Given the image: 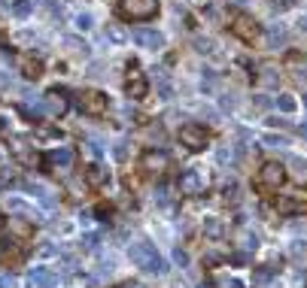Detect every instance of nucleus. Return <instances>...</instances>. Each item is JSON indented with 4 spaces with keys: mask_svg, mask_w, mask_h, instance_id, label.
I'll return each instance as SVG.
<instances>
[{
    "mask_svg": "<svg viewBox=\"0 0 307 288\" xmlns=\"http://www.w3.org/2000/svg\"><path fill=\"white\" fill-rule=\"evenodd\" d=\"M131 261H134L140 270H146V273H161L165 270V261L161 255L152 249V243H146V240H137L134 246H131Z\"/></svg>",
    "mask_w": 307,
    "mask_h": 288,
    "instance_id": "f257e3e1",
    "label": "nucleus"
},
{
    "mask_svg": "<svg viewBox=\"0 0 307 288\" xmlns=\"http://www.w3.org/2000/svg\"><path fill=\"white\" fill-rule=\"evenodd\" d=\"M158 12V0H119V15L125 22H146Z\"/></svg>",
    "mask_w": 307,
    "mask_h": 288,
    "instance_id": "f03ea898",
    "label": "nucleus"
},
{
    "mask_svg": "<svg viewBox=\"0 0 307 288\" xmlns=\"http://www.w3.org/2000/svg\"><path fill=\"white\" fill-rule=\"evenodd\" d=\"M283 179H286V170L280 167V164H265L262 170H259V179H256V185L259 188H265V191H274V188H280L283 185Z\"/></svg>",
    "mask_w": 307,
    "mask_h": 288,
    "instance_id": "7ed1b4c3",
    "label": "nucleus"
},
{
    "mask_svg": "<svg viewBox=\"0 0 307 288\" xmlns=\"http://www.w3.org/2000/svg\"><path fill=\"white\" fill-rule=\"evenodd\" d=\"M140 167H143V173H149V176H158V173H165V170L171 167V158H168L161 149H149V152H143Z\"/></svg>",
    "mask_w": 307,
    "mask_h": 288,
    "instance_id": "20e7f679",
    "label": "nucleus"
},
{
    "mask_svg": "<svg viewBox=\"0 0 307 288\" xmlns=\"http://www.w3.org/2000/svg\"><path fill=\"white\" fill-rule=\"evenodd\" d=\"M76 103H79V109L85 116H103L106 112V97L101 91H82V94L76 97Z\"/></svg>",
    "mask_w": 307,
    "mask_h": 288,
    "instance_id": "39448f33",
    "label": "nucleus"
},
{
    "mask_svg": "<svg viewBox=\"0 0 307 288\" xmlns=\"http://www.w3.org/2000/svg\"><path fill=\"white\" fill-rule=\"evenodd\" d=\"M179 140H183V146H189L192 152H198V149L207 146V130L198 128V125H183L179 128Z\"/></svg>",
    "mask_w": 307,
    "mask_h": 288,
    "instance_id": "423d86ee",
    "label": "nucleus"
},
{
    "mask_svg": "<svg viewBox=\"0 0 307 288\" xmlns=\"http://www.w3.org/2000/svg\"><path fill=\"white\" fill-rule=\"evenodd\" d=\"M134 40H137V46H143V49H149V52H155V49L165 46V36L158 31H149V28H137Z\"/></svg>",
    "mask_w": 307,
    "mask_h": 288,
    "instance_id": "0eeeda50",
    "label": "nucleus"
},
{
    "mask_svg": "<svg viewBox=\"0 0 307 288\" xmlns=\"http://www.w3.org/2000/svg\"><path fill=\"white\" fill-rule=\"evenodd\" d=\"M125 88H128V94H131V97H143V94H146V79H143V73H140V67H137V64L128 67Z\"/></svg>",
    "mask_w": 307,
    "mask_h": 288,
    "instance_id": "6e6552de",
    "label": "nucleus"
},
{
    "mask_svg": "<svg viewBox=\"0 0 307 288\" xmlns=\"http://www.w3.org/2000/svg\"><path fill=\"white\" fill-rule=\"evenodd\" d=\"M231 31L238 33L240 40H256V33H259V25H256L249 15H234V25H231Z\"/></svg>",
    "mask_w": 307,
    "mask_h": 288,
    "instance_id": "1a4fd4ad",
    "label": "nucleus"
},
{
    "mask_svg": "<svg viewBox=\"0 0 307 288\" xmlns=\"http://www.w3.org/2000/svg\"><path fill=\"white\" fill-rule=\"evenodd\" d=\"M179 191L183 194H201L204 191V176L195 173V170H189V173L179 179Z\"/></svg>",
    "mask_w": 307,
    "mask_h": 288,
    "instance_id": "9d476101",
    "label": "nucleus"
},
{
    "mask_svg": "<svg viewBox=\"0 0 307 288\" xmlns=\"http://www.w3.org/2000/svg\"><path fill=\"white\" fill-rule=\"evenodd\" d=\"M15 67H19V73H22L25 79H37V76H40V70H43L40 61L31 58V55H19V58H15Z\"/></svg>",
    "mask_w": 307,
    "mask_h": 288,
    "instance_id": "9b49d317",
    "label": "nucleus"
},
{
    "mask_svg": "<svg viewBox=\"0 0 307 288\" xmlns=\"http://www.w3.org/2000/svg\"><path fill=\"white\" fill-rule=\"evenodd\" d=\"M43 106L52 112V116H61L64 109H67V100L58 94V91H52V94H46V100H43Z\"/></svg>",
    "mask_w": 307,
    "mask_h": 288,
    "instance_id": "f8f14e48",
    "label": "nucleus"
},
{
    "mask_svg": "<svg viewBox=\"0 0 307 288\" xmlns=\"http://www.w3.org/2000/svg\"><path fill=\"white\" fill-rule=\"evenodd\" d=\"M55 282V273L46 270V267H34L31 270V285H52Z\"/></svg>",
    "mask_w": 307,
    "mask_h": 288,
    "instance_id": "ddd939ff",
    "label": "nucleus"
},
{
    "mask_svg": "<svg viewBox=\"0 0 307 288\" xmlns=\"http://www.w3.org/2000/svg\"><path fill=\"white\" fill-rule=\"evenodd\" d=\"M0 261H3V264H19V261H22V243H9V246H3Z\"/></svg>",
    "mask_w": 307,
    "mask_h": 288,
    "instance_id": "4468645a",
    "label": "nucleus"
},
{
    "mask_svg": "<svg viewBox=\"0 0 307 288\" xmlns=\"http://www.w3.org/2000/svg\"><path fill=\"white\" fill-rule=\"evenodd\" d=\"M277 209H280V213H301V209H304V200H298V197H280V200H277Z\"/></svg>",
    "mask_w": 307,
    "mask_h": 288,
    "instance_id": "2eb2a0df",
    "label": "nucleus"
},
{
    "mask_svg": "<svg viewBox=\"0 0 307 288\" xmlns=\"http://www.w3.org/2000/svg\"><path fill=\"white\" fill-rule=\"evenodd\" d=\"M259 82H262L265 88H274V85L280 82V73H277V67H262V76H259Z\"/></svg>",
    "mask_w": 307,
    "mask_h": 288,
    "instance_id": "dca6fc26",
    "label": "nucleus"
},
{
    "mask_svg": "<svg viewBox=\"0 0 307 288\" xmlns=\"http://www.w3.org/2000/svg\"><path fill=\"white\" fill-rule=\"evenodd\" d=\"M52 164H61V167H70V164H73V152H70V149H58V152L52 155Z\"/></svg>",
    "mask_w": 307,
    "mask_h": 288,
    "instance_id": "f3484780",
    "label": "nucleus"
},
{
    "mask_svg": "<svg viewBox=\"0 0 307 288\" xmlns=\"http://www.w3.org/2000/svg\"><path fill=\"white\" fill-rule=\"evenodd\" d=\"M295 100H292V94H280L277 97V109H283V112H295Z\"/></svg>",
    "mask_w": 307,
    "mask_h": 288,
    "instance_id": "a211bd4d",
    "label": "nucleus"
},
{
    "mask_svg": "<svg viewBox=\"0 0 307 288\" xmlns=\"http://www.w3.org/2000/svg\"><path fill=\"white\" fill-rule=\"evenodd\" d=\"M268 40H271V46H283V43H286V31L274 25V28H271V33H268Z\"/></svg>",
    "mask_w": 307,
    "mask_h": 288,
    "instance_id": "6ab92c4d",
    "label": "nucleus"
},
{
    "mask_svg": "<svg viewBox=\"0 0 307 288\" xmlns=\"http://www.w3.org/2000/svg\"><path fill=\"white\" fill-rule=\"evenodd\" d=\"M103 179H106V173H103L98 164H92V167H88V182H95V185H98V182H103Z\"/></svg>",
    "mask_w": 307,
    "mask_h": 288,
    "instance_id": "aec40b11",
    "label": "nucleus"
},
{
    "mask_svg": "<svg viewBox=\"0 0 307 288\" xmlns=\"http://www.w3.org/2000/svg\"><path fill=\"white\" fill-rule=\"evenodd\" d=\"M12 12L25 18V15H31V3H28V0H15V3H12Z\"/></svg>",
    "mask_w": 307,
    "mask_h": 288,
    "instance_id": "412c9836",
    "label": "nucleus"
},
{
    "mask_svg": "<svg viewBox=\"0 0 307 288\" xmlns=\"http://www.w3.org/2000/svg\"><path fill=\"white\" fill-rule=\"evenodd\" d=\"M292 167H295V173H298V176H307V161L295 158V161H292Z\"/></svg>",
    "mask_w": 307,
    "mask_h": 288,
    "instance_id": "4be33fe9",
    "label": "nucleus"
},
{
    "mask_svg": "<svg viewBox=\"0 0 307 288\" xmlns=\"http://www.w3.org/2000/svg\"><path fill=\"white\" fill-rule=\"evenodd\" d=\"M265 143H268V146H274V149L286 146V140H283V137H265Z\"/></svg>",
    "mask_w": 307,
    "mask_h": 288,
    "instance_id": "5701e85b",
    "label": "nucleus"
},
{
    "mask_svg": "<svg viewBox=\"0 0 307 288\" xmlns=\"http://www.w3.org/2000/svg\"><path fill=\"white\" fill-rule=\"evenodd\" d=\"M76 25H79L82 31H88V28H92V15H79V18H76Z\"/></svg>",
    "mask_w": 307,
    "mask_h": 288,
    "instance_id": "b1692460",
    "label": "nucleus"
},
{
    "mask_svg": "<svg viewBox=\"0 0 307 288\" xmlns=\"http://www.w3.org/2000/svg\"><path fill=\"white\" fill-rule=\"evenodd\" d=\"M12 227H15V234H22V237H28V224L25 222H9Z\"/></svg>",
    "mask_w": 307,
    "mask_h": 288,
    "instance_id": "393cba45",
    "label": "nucleus"
},
{
    "mask_svg": "<svg viewBox=\"0 0 307 288\" xmlns=\"http://www.w3.org/2000/svg\"><path fill=\"white\" fill-rule=\"evenodd\" d=\"M225 200H238V185H231V188H225Z\"/></svg>",
    "mask_w": 307,
    "mask_h": 288,
    "instance_id": "a878e982",
    "label": "nucleus"
},
{
    "mask_svg": "<svg viewBox=\"0 0 307 288\" xmlns=\"http://www.w3.org/2000/svg\"><path fill=\"white\" fill-rule=\"evenodd\" d=\"M219 288H240V282H234V279H222Z\"/></svg>",
    "mask_w": 307,
    "mask_h": 288,
    "instance_id": "bb28decb",
    "label": "nucleus"
},
{
    "mask_svg": "<svg viewBox=\"0 0 307 288\" xmlns=\"http://www.w3.org/2000/svg\"><path fill=\"white\" fill-rule=\"evenodd\" d=\"M110 36H113V40H122V36H125V33L119 31V28H110Z\"/></svg>",
    "mask_w": 307,
    "mask_h": 288,
    "instance_id": "cd10ccee",
    "label": "nucleus"
},
{
    "mask_svg": "<svg viewBox=\"0 0 307 288\" xmlns=\"http://www.w3.org/2000/svg\"><path fill=\"white\" fill-rule=\"evenodd\" d=\"M122 288H140V285H137V282H125Z\"/></svg>",
    "mask_w": 307,
    "mask_h": 288,
    "instance_id": "c85d7f7f",
    "label": "nucleus"
},
{
    "mask_svg": "<svg viewBox=\"0 0 307 288\" xmlns=\"http://www.w3.org/2000/svg\"><path fill=\"white\" fill-rule=\"evenodd\" d=\"M301 137H307V125H301Z\"/></svg>",
    "mask_w": 307,
    "mask_h": 288,
    "instance_id": "c756f323",
    "label": "nucleus"
},
{
    "mask_svg": "<svg viewBox=\"0 0 307 288\" xmlns=\"http://www.w3.org/2000/svg\"><path fill=\"white\" fill-rule=\"evenodd\" d=\"M3 224H6V222H3V216H0V231H3Z\"/></svg>",
    "mask_w": 307,
    "mask_h": 288,
    "instance_id": "7c9ffc66",
    "label": "nucleus"
},
{
    "mask_svg": "<svg viewBox=\"0 0 307 288\" xmlns=\"http://www.w3.org/2000/svg\"><path fill=\"white\" fill-rule=\"evenodd\" d=\"M304 103H307V94H304Z\"/></svg>",
    "mask_w": 307,
    "mask_h": 288,
    "instance_id": "2f4dec72",
    "label": "nucleus"
}]
</instances>
